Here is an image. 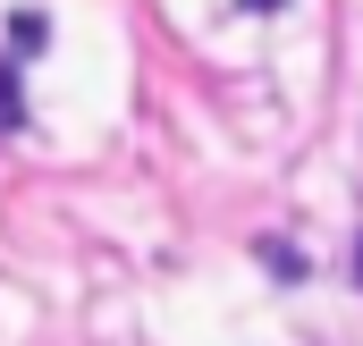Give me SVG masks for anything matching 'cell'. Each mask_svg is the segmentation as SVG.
Here are the masks:
<instances>
[{"instance_id": "cell-4", "label": "cell", "mask_w": 363, "mask_h": 346, "mask_svg": "<svg viewBox=\"0 0 363 346\" xmlns=\"http://www.w3.org/2000/svg\"><path fill=\"white\" fill-rule=\"evenodd\" d=\"M355 287H363V245H355Z\"/></svg>"}, {"instance_id": "cell-5", "label": "cell", "mask_w": 363, "mask_h": 346, "mask_svg": "<svg viewBox=\"0 0 363 346\" xmlns=\"http://www.w3.org/2000/svg\"><path fill=\"white\" fill-rule=\"evenodd\" d=\"M245 9H279V0H245Z\"/></svg>"}, {"instance_id": "cell-1", "label": "cell", "mask_w": 363, "mask_h": 346, "mask_svg": "<svg viewBox=\"0 0 363 346\" xmlns=\"http://www.w3.org/2000/svg\"><path fill=\"white\" fill-rule=\"evenodd\" d=\"M9 43L17 51H51V17L43 9H9Z\"/></svg>"}, {"instance_id": "cell-2", "label": "cell", "mask_w": 363, "mask_h": 346, "mask_svg": "<svg viewBox=\"0 0 363 346\" xmlns=\"http://www.w3.org/2000/svg\"><path fill=\"white\" fill-rule=\"evenodd\" d=\"M262 262H271L279 279H304V262H296V245H262Z\"/></svg>"}, {"instance_id": "cell-3", "label": "cell", "mask_w": 363, "mask_h": 346, "mask_svg": "<svg viewBox=\"0 0 363 346\" xmlns=\"http://www.w3.org/2000/svg\"><path fill=\"white\" fill-rule=\"evenodd\" d=\"M17 118H26V110H17V77L0 68V127H17Z\"/></svg>"}]
</instances>
